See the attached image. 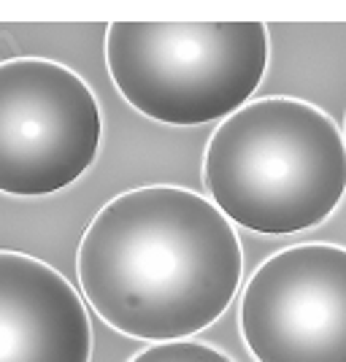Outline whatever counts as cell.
<instances>
[{"label":"cell","instance_id":"obj_7","mask_svg":"<svg viewBox=\"0 0 346 362\" xmlns=\"http://www.w3.org/2000/svg\"><path fill=\"white\" fill-rule=\"evenodd\" d=\"M130 362H233L225 351L200 344V341H163V344H151L136 354Z\"/></svg>","mask_w":346,"mask_h":362},{"label":"cell","instance_id":"obj_3","mask_svg":"<svg viewBox=\"0 0 346 362\" xmlns=\"http://www.w3.org/2000/svg\"><path fill=\"white\" fill-rule=\"evenodd\" d=\"M105 65L138 114L173 127L225 122L268 68L263 22H111Z\"/></svg>","mask_w":346,"mask_h":362},{"label":"cell","instance_id":"obj_4","mask_svg":"<svg viewBox=\"0 0 346 362\" xmlns=\"http://www.w3.org/2000/svg\"><path fill=\"white\" fill-rule=\"evenodd\" d=\"M103 114L95 92L62 62H0V192L44 197L68 189L98 160Z\"/></svg>","mask_w":346,"mask_h":362},{"label":"cell","instance_id":"obj_8","mask_svg":"<svg viewBox=\"0 0 346 362\" xmlns=\"http://www.w3.org/2000/svg\"><path fill=\"white\" fill-rule=\"evenodd\" d=\"M344 144H346V136H344Z\"/></svg>","mask_w":346,"mask_h":362},{"label":"cell","instance_id":"obj_5","mask_svg":"<svg viewBox=\"0 0 346 362\" xmlns=\"http://www.w3.org/2000/svg\"><path fill=\"white\" fill-rule=\"evenodd\" d=\"M257 362H346V249L301 243L271 255L241 295Z\"/></svg>","mask_w":346,"mask_h":362},{"label":"cell","instance_id":"obj_1","mask_svg":"<svg viewBox=\"0 0 346 362\" xmlns=\"http://www.w3.org/2000/svg\"><path fill=\"white\" fill-rule=\"evenodd\" d=\"M79 284L108 327L184 341L230 308L243 273L238 233L211 200L154 184L111 197L76 255Z\"/></svg>","mask_w":346,"mask_h":362},{"label":"cell","instance_id":"obj_6","mask_svg":"<svg viewBox=\"0 0 346 362\" xmlns=\"http://www.w3.org/2000/svg\"><path fill=\"white\" fill-rule=\"evenodd\" d=\"M92 325L49 262L0 249V362H90Z\"/></svg>","mask_w":346,"mask_h":362},{"label":"cell","instance_id":"obj_2","mask_svg":"<svg viewBox=\"0 0 346 362\" xmlns=\"http://www.w3.org/2000/svg\"><path fill=\"white\" fill-rule=\"evenodd\" d=\"M203 181L230 222L263 235L322 225L346 195V144L311 103L263 98L211 136Z\"/></svg>","mask_w":346,"mask_h":362}]
</instances>
